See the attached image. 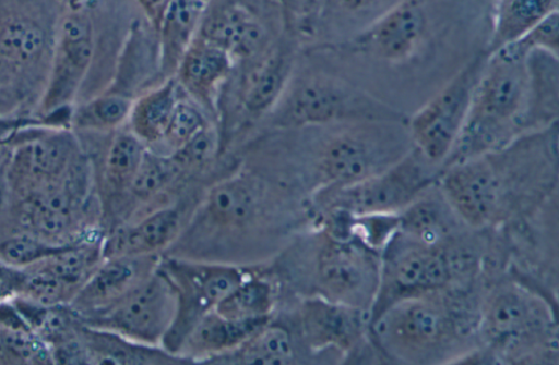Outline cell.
<instances>
[{"instance_id": "cell-44", "label": "cell", "mask_w": 559, "mask_h": 365, "mask_svg": "<svg viewBox=\"0 0 559 365\" xmlns=\"http://www.w3.org/2000/svg\"><path fill=\"white\" fill-rule=\"evenodd\" d=\"M342 10L356 13L370 8L377 0H333Z\"/></svg>"}, {"instance_id": "cell-25", "label": "cell", "mask_w": 559, "mask_h": 365, "mask_svg": "<svg viewBox=\"0 0 559 365\" xmlns=\"http://www.w3.org/2000/svg\"><path fill=\"white\" fill-rule=\"evenodd\" d=\"M87 358L96 364H185L191 360L170 353L162 345H151L99 329L88 334Z\"/></svg>"}, {"instance_id": "cell-6", "label": "cell", "mask_w": 559, "mask_h": 365, "mask_svg": "<svg viewBox=\"0 0 559 365\" xmlns=\"http://www.w3.org/2000/svg\"><path fill=\"white\" fill-rule=\"evenodd\" d=\"M51 0H0V112L44 94L61 15Z\"/></svg>"}, {"instance_id": "cell-41", "label": "cell", "mask_w": 559, "mask_h": 365, "mask_svg": "<svg viewBox=\"0 0 559 365\" xmlns=\"http://www.w3.org/2000/svg\"><path fill=\"white\" fill-rule=\"evenodd\" d=\"M522 37L533 50H542L559 56V14L552 12ZM559 58V57H558Z\"/></svg>"}, {"instance_id": "cell-24", "label": "cell", "mask_w": 559, "mask_h": 365, "mask_svg": "<svg viewBox=\"0 0 559 365\" xmlns=\"http://www.w3.org/2000/svg\"><path fill=\"white\" fill-rule=\"evenodd\" d=\"M205 4L199 0H171L156 27L159 63L165 75H175L180 60L195 38Z\"/></svg>"}, {"instance_id": "cell-28", "label": "cell", "mask_w": 559, "mask_h": 365, "mask_svg": "<svg viewBox=\"0 0 559 365\" xmlns=\"http://www.w3.org/2000/svg\"><path fill=\"white\" fill-rule=\"evenodd\" d=\"M292 337L284 327L270 321L236 349L211 357L205 363L276 365L293 363Z\"/></svg>"}, {"instance_id": "cell-22", "label": "cell", "mask_w": 559, "mask_h": 365, "mask_svg": "<svg viewBox=\"0 0 559 365\" xmlns=\"http://www.w3.org/2000/svg\"><path fill=\"white\" fill-rule=\"evenodd\" d=\"M270 321V318L234 320L214 309L203 315L188 332L178 350V355L192 362H203L227 353Z\"/></svg>"}, {"instance_id": "cell-9", "label": "cell", "mask_w": 559, "mask_h": 365, "mask_svg": "<svg viewBox=\"0 0 559 365\" xmlns=\"http://www.w3.org/2000/svg\"><path fill=\"white\" fill-rule=\"evenodd\" d=\"M440 166L415 147L388 169L347 186L318 192L322 210L354 216L396 214L437 183Z\"/></svg>"}, {"instance_id": "cell-1", "label": "cell", "mask_w": 559, "mask_h": 365, "mask_svg": "<svg viewBox=\"0 0 559 365\" xmlns=\"http://www.w3.org/2000/svg\"><path fill=\"white\" fill-rule=\"evenodd\" d=\"M437 184L476 231L536 217L557 200L558 122L442 169Z\"/></svg>"}, {"instance_id": "cell-4", "label": "cell", "mask_w": 559, "mask_h": 365, "mask_svg": "<svg viewBox=\"0 0 559 365\" xmlns=\"http://www.w3.org/2000/svg\"><path fill=\"white\" fill-rule=\"evenodd\" d=\"M477 340L495 363H552L558 357V327L551 300L516 278L487 284Z\"/></svg>"}, {"instance_id": "cell-10", "label": "cell", "mask_w": 559, "mask_h": 365, "mask_svg": "<svg viewBox=\"0 0 559 365\" xmlns=\"http://www.w3.org/2000/svg\"><path fill=\"white\" fill-rule=\"evenodd\" d=\"M487 56L484 51L468 60L407 118L413 146L435 165L441 167L457 141Z\"/></svg>"}, {"instance_id": "cell-21", "label": "cell", "mask_w": 559, "mask_h": 365, "mask_svg": "<svg viewBox=\"0 0 559 365\" xmlns=\"http://www.w3.org/2000/svg\"><path fill=\"white\" fill-rule=\"evenodd\" d=\"M180 214L175 208H160L135 223L117 229L103 244L107 258L158 254L179 234Z\"/></svg>"}, {"instance_id": "cell-16", "label": "cell", "mask_w": 559, "mask_h": 365, "mask_svg": "<svg viewBox=\"0 0 559 365\" xmlns=\"http://www.w3.org/2000/svg\"><path fill=\"white\" fill-rule=\"evenodd\" d=\"M301 333L313 351L333 350L342 357L360 355L372 346L369 313L313 294L299 308Z\"/></svg>"}, {"instance_id": "cell-3", "label": "cell", "mask_w": 559, "mask_h": 365, "mask_svg": "<svg viewBox=\"0 0 559 365\" xmlns=\"http://www.w3.org/2000/svg\"><path fill=\"white\" fill-rule=\"evenodd\" d=\"M533 51L523 37L488 53L464 126L444 169L528 133V69Z\"/></svg>"}, {"instance_id": "cell-17", "label": "cell", "mask_w": 559, "mask_h": 365, "mask_svg": "<svg viewBox=\"0 0 559 365\" xmlns=\"http://www.w3.org/2000/svg\"><path fill=\"white\" fill-rule=\"evenodd\" d=\"M73 138L66 132L44 134L24 142L15 151L10 174L26 193L61 179L78 158Z\"/></svg>"}, {"instance_id": "cell-47", "label": "cell", "mask_w": 559, "mask_h": 365, "mask_svg": "<svg viewBox=\"0 0 559 365\" xmlns=\"http://www.w3.org/2000/svg\"><path fill=\"white\" fill-rule=\"evenodd\" d=\"M67 1V0H66Z\"/></svg>"}, {"instance_id": "cell-46", "label": "cell", "mask_w": 559, "mask_h": 365, "mask_svg": "<svg viewBox=\"0 0 559 365\" xmlns=\"http://www.w3.org/2000/svg\"><path fill=\"white\" fill-rule=\"evenodd\" d=\"M199 1L206 5V3H209L211 0H199Z\"/></svg>"}, {"instance_id": "cell-15", "label": "cell", "mask_w": 559, "mask_h": 365, "mask_svg": "<svg viewBox=\"0 0 559 365\" xmlns=\"http://www.w3.org/2000/svg\"><path fill=\"white\" fill-rule=\"evenodd\" d=\"M427 25L423 0H401L357 35L349 49L385 65H402L419 52Z\"/></svg>"}, {"instance_id": "cell-33", "label": "cell", "mask_w": 559, "mask_h": 365, "mask_svg": "<svg viewBox=\"0 0 559 365\" xmlns=\"http://www.w3.org/2000/svg\"><path fill=\"white\" fill-rule=\"evenodd\" d=\"M133 99L118 92H107L80 105L71 114L72 123L83 130L116 129L129 118Z\"/></svg>"}, {"instance_id": "cell-37", "label": "cell", "mask_w": 559, "mask_h": 365, "mask_svg": "<svg viewBox=\"0 0 559 365\" xmlns=\"http://www.w3.org/2000/svg\"><path fill=\"white\" fill-rule=\"evenodd\" d=\"M217 147V135L209 124L183 146L173 151L171 157L180 170L195 168L209 160Z\"/></svg>"}, {"instance_id": "cell-30", "label": "cell", "mask_w": 559, "mask_h": 365, "mask_svg": "<svg viewBox=\"0 0 559 365\" xmlns=\"http://www.w3.org/2000/svg\"><path fill=\"white\" fill-rule=\"evenodd\" d=\"M288 72L289 61L280 57H271L252 69L241 98L245 109L258 114L274 107L283 96Z\"/></svg>"}, {"instance_id": "cell-34", "label": "cell", "mask_w": 559, "mask_h": 365, "mask_svg": "<svg viewBox=\"0 0 559 365\" xmlns=\"http://www.w3.org/2000/svg\"><path fill=\"white\" fill-rule=\"evenodd\" d=\"M181 172L171 155L145 150L129 193L144 202L160 193Z\"/></svg>"}, {"instance_id": "cell-36", "label": "cell", "mask_w": 559, "mask_h": 365, "mask_svg": "<svg viewBox=\"0 0 559 365\" xmlns=\"http://www.w3.org/2000/svg\"><path fill=\"white\" fill-rule=\"evenodd\" d=\"M206 125L205 118L197 106L187 100L178 99L163 141L175 151Z\"/></svg>"}, {"instance_id": "cell-29", "label": "cell", "mask_w": 559, "mask_h": 365, "mask_svg": "<svg viewBox=\"0 0 559 365\" xmlns=\"http://www.w3.org/2000/svg\"><path fill=\"white\" fill-rule=\"evenodd\" d=\"M555 11L558 0H499L485 51L490 53L521 38Z\"/></svg>"}, {"instance_id": "cell-13", "label": "cell", "mask_w": 559, "mask_h": 365, "mask_svg": "<svg viewBox=\"0 0 559 365\" xmlns=\"http://www.w3.org/2000/svg\"><path fill=\"white\" fill-rule=\"evenodd\" d=\"M177 306L176 290L158 266L127 295L93 314L96 328L141 343L162 345L175 320Z\"/></svg>"}, {"instance_id": "cell-31", "label": "cell", "mask_w": 559, "mask_h": 365, "mask_svg": "<svg viewBox=\"0 0 559 365\" xmlns=\"http://www.w3.org/2000/svg\"><path fill=\"white\" fill-rule=\"evenodd\" d=\"M274 302L275 290L267 279L246 277L214 311L234 320L270 318Z\"/></svg>"}, {"instance_id": "cell-35", "label": "cell", "mask_w": 559, "mask_h": 365, "mask_svg": "<svg viewBox=\"0 0 559 365\" xmlns=\"http://www.w3.org/2000/svg\"><path fill=\"white\" fill-rule=\"evenodd\" d=\"M100 255H103L102 248L97 246H64L58 253L49 256L50 261L45 268L69 287L83 280L86 281L93 273Z\"/></svg>"}, {"instance_id": "cell-23", "label": "cell", "mask_w": 559, "mask_h": 365, "mask_svg": "<svg viewBox=\"0 0 559 365\" xmlns=\"http://www.w3.org/2000/svg\"><path fill=\"white\" fill-rule=\"evenodd\" d=\"M198 35L224 49L233 60L254 56L264 36L254 17L239 7H226L202 17Z\"/></svg>"}, {"instance_id": "cell-26", "label": "cell", "mask_w": 559, "mask_h": 365, "mask_svg": "<svg viewBox=\"0 0 559 365\" xmlns=\"http://www.w3.org/2000/svg\"><path fill=\"white\" fill-rule=\"evenodd\" d=\"M175 76L133 99L128 121L131 133L144 144L163 141L174 108L178 101Z\"/></svg>"}, {"instance_id": "cell-5", "label": "cell", "mask_w": 559, "mask_h": 365, "mask_svg": "<svg viewBox=\"0 0 559 365\" xmlns=\"http://www.w3.org/2000/svg\"><path fill=\"white\" fill-rule=\"evenodd\" d=\"M466 231L447 243L427 244L401 231L381 251L379 288L369 323L397 301L483 281V257Z\"/></svg>"}, {"instance_id": "cell-40", "label": "cell", "mask_w": 559, "mask_h": 365, "mask_svg": "<svg viewBox=\"0 0 559 365\" xmlns=\"http://www.w3.org/2000/svg\"><path fill=\"white\" fill-rule=\"evenodd\" d=\"M2 340L3 348L19 358L34 362L41 360L43 363L48 358V352L40 341L24 329H3Z\"/></svg>"}, {"instance_id": "cell-45", "label": "cell", "mask_w": 559, "mask_h": 365, "mask_svg": "<svg viewBox=\"0 0 559 365\" xmlns=\"http://www.w3.org/2000/svg\"><path fill=\"white\" fill-rule=\"evenodd\" d=\"M3 349L2 330L0 329V351Z\"/></svg>"}, {"instance_id": "cell-14", "label": "cell", "mask_w": 559, "mask_h": 365, "mask_svg": "<svg viewBox=\"0 0 559 365\" xmlns=\"http://www.w3.org/2000/svg\"><path fill=\"white\" fill-rule=\"evenodd\" d=\"M95 51L94 25L84 7H71L59 20L47 84L39 101L43 113L70 105L87 75Z\"/></svg>"}, {"instance_id": "cell-38", "label": "cell", "mask_w": 559, "mask_h": 365, "mask_svg": "<svg viewBox=\"0 0 559 365\" xmlns=\"http://www.w3.org/2000/svg\"><path fill=\"white\" fill-rule=\"evenodd\" d=\"M63 247L49 246L27 236H19L0 244V255L10 264L27 265L48 258Z\"/></svg>"}, {"instance_id": "cell-42", "label": "cell", "mask_w": 559, "mask_h": 365, "mask_svg": "<svg viewBox=\"0 0 559 365\" xmlns=\"http://www.w3.org/2000/svg\"><path fill=\"white\" fill-rule=\"evenodd\" d=\"M53 357L62 364H81L86 363L87 351L75 343L60 344L55 351Z\"/></svg>"}, {"instance_id": "cell-11", "label": "cell", "mask_w": 559, "mask_h": 365, "mask_svg": "<svg viewBox=\"0 0 559 365\" xmlns=\"http://www.w3.org/2000/svg\"><path fill=\"white\" fill-rule=\"evenodd\" d=\"M314 267L318 292L329 300L370 313L381 269V252L353 236L322 231Z\"/></svg>"}, {"instance_id": "cell-18", "label": "cell", "mask_w": 559, "mask_h": 365, "mask_svg": "<svg viewBox=\"0 0 559 365\" xmlns=\"http://www.w3.org/2000/svg\"><path fill=\"white\" fill-rule=\"evenodd\" d=\"M159 263L158 254L107 258L79 292L80 306L95 313L112 305L146 280Z\"/></svg>"}, {"instance_id": "cell-27", "label": "cell", "mask_w": 559, "mask_h": 365, "mask_svg": "<svg viewBox=\"0 0 559 365\" xmlns=\"http://www.w3.org/2000/svg\"><path fill=\"white\" fill-rule=\"evenodd\" d=\"M257 208L252 184L242 177H234L214 184L204 200L205 216L221 228L237 229L245 226Z\"/></svg>"}, {"instance_id": "cell-39", "label": "cell", "mask_w": 559, "mask_h": 365, "mask_svg": "<svg viewBox=\"0 0 559 365\" xmlns=\"http://www.w3.org/2000/svg\"><path fill=\"white\" fill-rule=\"evenodd\" d=\"M26 294L38 305L56 304L63 296L67 285L47 268L34 271L22 279Z\"/></svg>"}, {"instance_id": "cell-19", "label": "cell", "mask_w": 559, "mask_h": 365, "mask_svg": "<svg viewBox=\"0 0 559 365\" xmlns=\"http://www.w3.org/2000/svg\"><path fill=\"white\" fill-rule=\"evenodd\" d=\"M469 229L437 183L399 212V231L427 244L447 243Z\"/></svg>"}, {"instance_id": "cell-12", "label": "cell", "mask_w": 559, "mask_h": 365, "mask_svg": "<svg viewBox=\"0 0 559 365\" xmlns=\"http://www.w3.org/2000/svg\"><path fill=\"white\" fill-rule=\"evenodd\" d=\"M178 299L175 320L162 346L178 355L179 346L195 323L228 295L245 278L238 267L182 259L160 260Z\"/></svg>"}, {"instance_id": "cell-20", "label": "cell", "mask_w": 559, "mask_h": 365, "mask_svg": "<svg viewBox=\"0 0 559 365\" xmlns=\"http://www.w3.org/2000/svg\"><path fill=\"white\" fill-rule=\"evenodd\" d=\"M233 61L224 49L197 34L178 64L175 78L195 101L211 106Z\"/></svg>"}, {"instance_id": "cell-8", "label": "cell", "mask_w": 559, "mask_h": 365, "mask_svg": "<svg viewBox=\"0 0 559 365\" xmlns=\"http://www.w3.org/2000/svg\"><path fill=\"white\" fill-rule=\"evenodd\" d=\"M278 122L288 126H322L358 120L407 121L403 112L340 78L312 75L283 100Z\"/></svg>"}, {"instance_id": "cell-32", "label": "cell", "mask_w": 559, "mask_h": 365, "mask_svg": "<svg viewBox=\"0 0 559 365\" xmlns=\"http://www.w3.org/2000/svg\"><path fill=\"white\" fill-rule=\"evenodd\" d=\"M146 148L131 132L118 134L104 162V182L111 194L129 192Z\"/></svg>"}, {"instance_id": "cell-2", "label": "cell", "mask_w": 559, "mask_h": 365, "mask_svg": "<svg viewBox=\"0 0 559 365\" xmlns=\"http://www.w3.org/2000/svg\"><path fill=\"white\" fill-rule=\"evenodd\" d=\"M485 284L477 282L395 302L369 323L379 357L402 364L459 363L478 348Z\"/></svg>"}, {"instance_id": "cell-7", "label": "cell", "mask_w": 559, "mask_h": 365, "mask_svg": "<svg viewBox=\"0 0 559 365\" xmlns=\"http://www.w3.org/2000/svg\"><path fill=\"white\" fill-rule=\"evenodd\" d=\"M407 121L358 120L335 124L316 162L319 191L374 175L413 149Z\"/></svg>"}, {"instance_id": "cell-43", "label": "cell", "mask_w": 559, "mask_h": 365, "mask_svg": "<svg viewBox=\"0 0 559 365\" xmlns=\"http://www.w3.org/2000/svg\"><path fill=\"white\" fill-rule=\"evenodd\" d=\"M150 23L156 28L171 0H136Z\"/></svg>"}]
</instances>
